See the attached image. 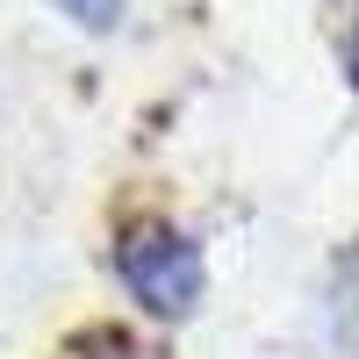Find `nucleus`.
I'll return each instance as SVG.
<instances>
[{
    "instance_id": "nucleus-2",
    "label": "nucleus",
    "mask_w": 359,
    "mask_h": 359,
    "mask_svg": "<svg viewBox=\"0 0 359 359\" xmlns=\"http://www.w3.org/2000/svg\"><path fill=\"white\" fill-rule=\"evenodd\" d=\"M79 29H115V15H123V0H57Z\"/></svg>"
},
{
    "instance_id": "nucleus-1",
    "label": "nucleus",
    "mask_w": 359,
    "mask_h": 359,
    "mask_svg": "<svg viewBox=\"0 0 359 359\" xmlns=\"http://www.w3.org/2000/svg\"><path fill=\"white\" fill-rule=\"evenodd\" d=\"M115 273H123V287H130L151 316H187V309L201 302V287H208L201 245H194L187 230H172V223H137V230H123V245H115Z\"/></svg>"
},
{
    "instance_id": "nucleus-3",
    "label": "nucleus",
    "mask_w": 359,
    "mask_h": 359,
    "mask_svg": "<svg viewBox=\"0 0 359 359\" xmlns=\"http://www.w3.org/2000/svg\"><path fill=\"white\" fill-rule=\"evenodd\" d=\"M123 359H130V352H123Z\"/></svg>"
}]
</instances>
